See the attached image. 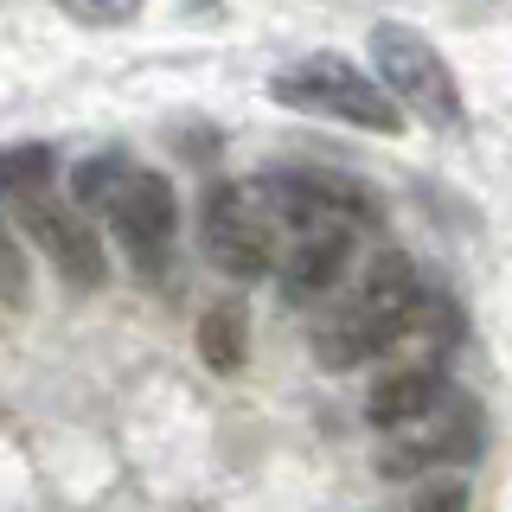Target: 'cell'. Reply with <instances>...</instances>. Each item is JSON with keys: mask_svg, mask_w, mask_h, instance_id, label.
Returning <instances> with one entry per match:
<instances>
[{"mask_svg": "<svg viewBox=\"0 0 512 512\" xmlns=\"http://www.w3.org/2000/svg\"><path fill=\"white\" fill-rule=\"evenodd\" d=\"M58 7L84 26H128L141 13V0H58Z\"/></svg>", "mask_w": 512, "mask_h": 512, "instance_id": "obj_16", "label": "cell"}, {"mask_svg": "<svg viewBox=\"0 0 512 512\" xmlns=\"http://www.w3.org/2000/svg\"><path fill=\"white\" fill-rule=\"evenodd\" d=\"M282 109H308V116H333L346 128H365V135H397L404 128V109L384 96L378 77H365L352 58L340 52H314L301 64H288L276 71V84H269Z\"/></svg>", "mask_w": 512, "mask_h": 512, "instance_id": "obj_4", "label": "cell"}, {"mask_svg": "<svg viewBox=\"0 0 512 512\" xmlns=\"http://www.w3.org/2000/svg\"><path fill=\"white\" fill-rule=\"evenodd\" d=\"M122 167H128V154H122V148H109V154H90L84 167L71 173V199H77V212H96V205L109 199V186L122 180Z\"/></svg>", "mask_w": 512, "mask_h": 512, "instance_id": "obj_14", "label": "cell"}, {"mask_svg": "<svg viewBox=\"0 0 512 512\" xmlns=\"http://www.w3.org/2000/svg\"><path fill=\"white\" fill-rule=\"evenodd\" d=\"M487 442V416L468 391L442 384L423 410H410L404 423L378 429V474L384 480H410V474H429V468H461V461L480 455Z\"/></svg>", "mask_w": 512, "mask_h": 512, "instance_id": "obj_2", "label": "cell"}, {"mask_svg": "<svg viewBox=\"0 0 512 512\" xmlns=\"http://www.w3.org/2000/svg\"><path fill=\"white\" fill-rule=\"evenodd\" d=\"M276 231H359L372 224V192L346 173H320V167H282L256 180Z\"/></svg>", "mask_w": 512, "mask_h": 512, "instance_id": "obj_6", "label": "cell"}, {"mask_svg": "<svg viewBox=\"0 0 512 512\" xmlns=\"http://www.w3.org/2000/svg\"><path fill=\"white\" fill-rule=\"evenodd\" d=\"M26 295H32V276H26V256H20V244H13L7 218H0V301H7V308H20Z\"/></svg>", "mask_w": 512, "mask_h": 512, "instance_id": "obj_15", "label": "cell"}, {"mask_svg": "<svg viewBox=\"0 0 512 512\" xmlns=\"http://www.w3.org/2000/svg\"><path fill=\"white\" fill-rule=\"evenodd\" d=\"M13 205H20L26 237H32L45 256H52V269H58L71 288H103V282H109L103 237H96V224L77 212V205L52 199V186H45V192H26V199H13Z\"/></svg>", "mask_w": 512, "mask_h": 512, "instance_id": "obj_8", "label": "cell"}, {"mask_svg": "<svg viewBox=\"0 0 512 512\" xmlns=\"http://www.w3.org/2000/svg\"><path fill=\"white\" fill-rule=\"evenodd\" d=\"M199 359L212 365L218 378H231L237 365L250 359V314H244L237 295H224V301H212V308L199 314Z\"/></svg>", "mask_w": 512, "mask_h": 512, "instance_id": "obj_12", "label": "cell"}, {"mask_svg": "<svg viewBox=\"0 0 512 512\" xmlns=\"http://www.w3.org/2000/svg\"><path fill=\"white\" fill-rule=\"evenodd\" d=\"M96 212H103V224L116 231V244L135 256L141 276H154V269L167 263L173 231H180V199H173V186L160 180L154 167H135V160H128L122 180L109 186V199L96 205Z\"/></svg>", "mask_w": 512, "mask_h": 512, "instance_id": "obj_7", "label": "cell"}, {"mask_svg": "<svg viewBox=\"0 0 512 512\" xmlns=\"http://www.w3.org/2000/svg\"><path fill=\"white\" fill-rule=\"evenodd\" d=\"M416 288H423V282H416L410 256L378 250L372 263H365V276L340 295V308L314 327L320 365H327V372H352V365H365V359H384V346L397 340Z\"/></svg>", "mask_w": 512, "mask_h": 512, "instance_id": "obj_1", "label": "cell"}, {"mask_svg": "<svg viewBox=\"0 0 512 512\" xmlns=\"http://www.w3.org/2000/svg\"><path fill=\"white\" fill-rule=\"evenodd\" d=\"M352 237L359 231H288L282 244H276V288H282V301L288 308H301V301H320L333 282L346 276V263H352Z\"/></svg>", "mask_w": 512, "mask_h": 512, "instance_id": "obj_9", "label": "cell"}, {"mask_svg": "<svg viewBox=\"0 0 512 512\" xmlns=\"http://www.w3.org/2000/svg\"><path fill=\"white\" fill-rule=\"evenodd\" d=\"M199 244L224 276H237V282H256V276L276 269L282 231H276V218H269L256 180H218L205 192L199 199Z\"/></svg>", "mask_w": 512, "mask_h": 512, "instance_id": "obj_5", "label": "cell"}, {"mask_svg": "<svg viewBox=\"0 0 512 512\" xmlns=\"http://www.w3.org/2000/svg\"><path fill=\"white\" fill-rule=\"evenodd\" d=\"M58 173V154L45 141H20V148H0V199H26V192H45Z\"/></svg>", "mask_w": 512, "mask_h": 512, "instance_id": "obj_13", "label": "cell"}, {"mask_svg": "<svg viewBox=\"0 0 512 512\" xmlns=\"http://www.w3.org/2000/svg\"><path fill=\"white\" fill-rule=\"evenodd\" d=\"M372 64H378L384 96H391L404 116L442 128V135H461V128H468V103H461L455 71H448V58L416 26L378 20L372 26Z\"/></svg>", "mask_w": 512, "mask_h": 512, "instance_id": "obj_3", "label": "cell"}, {"mask_svg": "<svg viewBox=\"0 0 512 512\" xmlns=\"http://www.w3.org/2000/svg\"><path fill=\"white\" fill-rule=\"evenodd\" d=\"M404 512H468V487H461V480H436V487H423Z\"/></svg>", "mask_w": 512, "mask_h": 512, "instance_id": "obj_17", "label": "cell"}, {"mask_svg": "<svg viewBox=\"0 0 512 512\" xmlns=\"http://www.w3.org/2000/svg\"><path fill=\"white\" fill-rule=\"evenodd\" d=\"M461 340V308L442 295V288H416L404 327H397V340L384 346V359L391 365H442L448 352Z\"/></svg>", "mask_w": 512, "mask_h": 512, "instance_id": "obj_10", "label": "cell"}, {"mask_svg": "<svg viewBox=\"0 0 512 512\" xmlns=\"http://www.w3.org/2000/svg\"><path fill=\"white\" fill-rule=\"evenodd\" d=\"M442 384H448L442 365H391V372L372 384V397H365V416H372V429H391V423H404L410 410H423Z\"/></svg>", "mask_w": 512, "mask_h": 512, "instance_id": "obj_11", "label": "cell"}]
</instances>
